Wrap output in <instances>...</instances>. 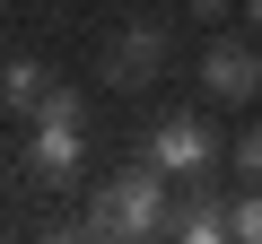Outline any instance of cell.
Listing matches in <instances>:
<instances>
[{"mask_svg": "<svg viewBox=\"0 0 262 244\" xmlns=\"http://www.w3.org/2000/svg\"><path fill=\"white\" fill-rule=\"evenodd\" d=\"M227 235H245V244H262V183H245V201L227 209Z\"/></svg>", "mask_w": 262, "mask_h": 244, "instance_id": "9c48e42d", "label": "cell"}, {"mask_svg": "<svg viewBox=\"0 0 262 244\" xmlns=\"http://www.w3.org/2000/svg\"><path fill=\"white\" fill-rule=\"evenodd\" d=\"M44 87H53V70H44L35 53L0 61V113H35V105H44Z\"/></svg>", "mask_w": 262, "mask_h": 244, "instance_id": "8992f818", "label": "cell"}, {"mask_svg": "<svg viewBox=\"0 0 262 244\" xmlns=\"http://www.w3.org/2000/svg\"><path fill=\"white\" fill-rule=\"evenodd\" d=\"M236 175H245V183H262V122L236 140Z\"/></svg>", "mask_w": 262, "mask_h": 244, "instance_id": "30bf717a", "label": "cell"}, {"mask_svg": "<svg viewBox=\"0 0 262 244\" xmlns=\"http://www.w3.org/2000/svg\"><path fill=\"white\" fill-rule=\"evenodd\" d=\"M166 227V166H114L96 183V209H88V235H158Z\"/></svg>", "mask_w": 262, "mask_h": 244, "instance_id": "6da1fadb", "label": "cell"}, {"mask_svg": "<svg viewBox=\"0 0 262 244\" xmlns=\"http://www.w3.org/2000/svg\"><path fill=\"white\" fill-rule=\"evenodd\" d=\"M192 18H227V0H192Z\"/></svg>", "mask_w": 262, "mask_h": 244, "instance_id": "8fae6325", "label": "cell"}, {"mask_svg": "<svg viewBox=\"0 0 262 244\" xmlns=\"http://www.w3.org/2000/svg\"><path fill=\"white\" fill-rule=\"evenodd\" d=\"M166 61H175V35H166L158 18H131V27H114V35L96 44V70H105V87H122V96H140Z\"/></svg>", "mask_w": 262, "mask_h": 244, "instance_id": "7a4b0ae2", "label": "cell"}, {"mask_svg": "<svg viewBox=\"0 0 262 244\" xmlns=\"http://www.w3.org/2000/svg\"><path fill=\"white\" fill-rule=\"evenodd\" d=\"M27 122H88V96H70V87H44V105H35Z\"/></svg>", "mask_w": 262, "mask_h": 244, "instance_id": "ba28073f", "label": "cell"}, {"mask_svg": "<svg viewBox=\"0 0 262 244\" xmlns=\"http://www.w3.org/2000/svg\"><path fill=\"white\" fill-rule=\"evenodd\" d=\"M184 235H192V244H210V235H227V209H219L210 192H201V201H184Z\"/></svg>", "mask_w": 262, "mask_h": 244, "instance_id": "52a82bcc", "label": "cell"}, {"mask_svg": "<svg viewBox=\"0 0 262 244\" xmlns=\"http://www.w3.org/2000/svg\"><path fill=\"white\" fill-rule=\"evenodd\" d=\"M149 166H166V183H201L210 175V157H219V140H210V122L201 113H166L158 131H149V149H140Z\"/></svg>", "mask_w": 262, "mask_h": 244, "instance_id": "3957f363", "label": "cell"}, {"mask_svg": "<svg viewBox=\"0 0 262 244\" xmlns=\"http://www.w3.org/2000/svg\"><path fill=\"white\" fill-rule=\"evenodd\" d=\"M79 166H88V122H35L27 175H35V183H70Z\"/></svg>", "mask_w": 262, "mask_h": 244, "instance_id": "5b68a950", "label": "cell"}, {"mask_svg": "<svg viewBox=\"0 0 262 244\" xmlns=\"http://www.w3.org/2000/svg\"><path fill=\"white\" fill-rule=\"evenodd\" d=\"M201 87H210V105H253V96H262V53H253L245 35L201 44Z\"/></svg>", "mask_w": 262, "mask_h": 244, "instance_id": "277c9868", "label": "cell"}, {"mask_svg": "<svg viewBox=\"0 0 262 244\" xmlns=\"http://www.w3.org/2000/svg\"><path fill=\"white\" fill-rule=\"evenodd\" d=\"M245 35H262V0H245Z\"/></svg>", "mask_w": 262, "mask_h": 244, "instance_id": "7c38bea8", "label": "cell"}]
</instances>
